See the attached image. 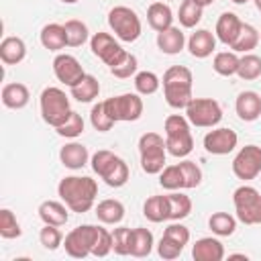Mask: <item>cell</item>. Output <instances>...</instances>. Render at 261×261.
Masks as SVG:
<instances>
[{
    "mask_svg": "<svg viewBox=\"0 0 261 261\" xmlns=\"http://www.w3.org/2000/svg\"><path fill=\"white\" fill-rule=\"evenodd\" d=\"M165 149L173 157H186L194 149V137L190 130V120L181 114H169L163 122Z\"/></svg>",
    "mask_w": 261,
    "mask_h": 261,
    "instance_id": "3957f363",
    "label": "cell"
},
{
    "mask_svg": "<svg viewBox=\"0 0 261 261\" xmlns=\"http://www.w3.org/2000/svg\"><path fill=\"white\" fill-rule=\"evenodd\" d=\"M241 27H243V20L234 12H222L216 20V39L224 43L226 47H230L234 39L239 37Z\"/></svg>",
    "mask_w": 261,
    "mask_h": 261,
    "instance_id": "d6986e66",
    "label": "cell"
},
{
    "mask_svg": "<svg viewBox=\"0 0 261 261\" xmlns=\"http://www.w3.org/2000/svg\"><path fill=\"white\" fill-rule=\"evenodd\" d=\"M53 73H55V77L61 82V84H65V86H75L84 75H86V71H84V67L80 65V61L73 57V55H69V53H59V55H55V59H53Z\"/></svg>",
    "mask_w": 261,
    "mask_h": 261,
    "instance_id": "5bb4252c",
    "label": "cell"
},
{
    "mask_svg": "<svg viewBox=\"0 0 261 261\" xmlns=\"http://www.w3.org/2000/svg\"><path fill=\"white\" fill-rule=\"evenodd\" d=\"M261 41V33L253 27V24H247L243 22L241 31H239V37L234 39V43L230 45V49L234 53H251Z\"/></svg>",
    "mask_w": 261,
    "mask_h": 261,
    "instance_id": "f1b7e54d",
    "label": "cell"
},
{
    "mask_svg": "<svg viewBox=\"0 0 261 261\" xmlns=\"http://www.w3.org/2000/svg\"><path fill=\"white\" fill-rule=\"evenodd\" d=\"M137 67H139L137 57H135L133 53H126V55H124V59H122L118 65L110 67V73H112L114 77L126 80V77H130V75H135V73H137Z\"/></svg>",
    "mask_w": 261,
    "mask_h": 261,
    "instance_id": "bcb514c9",
    "label": "cell"
},
{
    "mask_svg": "<svg viewBox=\"0 0 261 261\" xmlns=\"http://www.w3.org/2000/svg\"><path fill=\"white\" fill-rule=\"evenodd\" d=\"M169 200V220H184L192 212V200L181 192L167 194Z\"/></svg>",
    "mask_w": 261,
    "mask_h": 261,
    "instance_id": "d590c367",
    "label": "cell"
},
{
    "mask_svg": "<svg viewBox=\"0 0 261 261\" xmlns=\"http://www.w3.org/2000/svg\"><path fill=\"white\" fill-rule=\"evenodd\" d=\"M237 218L243 224H261V194L253 186H239L232 194Z\"/></svg>",
    "mask_w": 261,
    "mask_h": 261,
    "instance_id": "ba28073f",
    "label": "cell"
},
{
    "mask_svg": "<svg viewBox=\"0 0 261 261\" xmlns=\"http://www.w3.org/2000/svg\"><path fill=\"white\" fill-rule=\"evenodd\" d=\"M39 108H41V118L49 126H53V128L61 126L69 118V114L73 112L71 106H69V98L65 96V92L61 88H55V86H49V88H45L41 92V96H39Z\"/></svg>",
    "mask_w": 261,
    "mask_h": 261,
    "instance_id": "5b68a950",
    "label": "cell"
},
{
    "mask_svg": "<svg viewBox=\"0 0 261 261\" xmlns=\"http://www.w3.org/2000/svg\"><path fill=\"white\" fill-rule=\"evenodd\" d=\"M230 2H234V4H247V2H251V0H230Z\"/></svg>",
    "mask_w": 261,
    "mask_h": 261,
    "instance_id": "f5cc1de1",
    "label": "cell"
},
{
    "mask_svg": "<svg viewBox=\"0 0 261 261\" xmlns=\"http://www.w3.org/2000/svg\"><path fill=\"white\" fill-rule=\"evenodd\" d=\"M41 45L49 51H61L63 47H67V37H65V27L59 22H49L41 29Z\"/></svg>",
    "mask_w": 261,
    "mask_h": 261,
    "instance_id": "484cf974",
    "label": "cell"
},
{
    "mask_svg": "<svg viewBox=\"0 0 261 261\" xmlns=\"http://www.w3.org/2000/svg\"><path fill=\"white\" fill-rule=\"evenodd\" d=\"M130 230L128 226H118L112 232V251L116 255H130Z\"/></svg>",
    "mask_w": 261,
    "mask_h": 261,
    "instance_id": "f6af8a7d",
    "label": "cell"
},
{
    "mask_svg": "<svg viewBox=\"0 0 261 261\" xmlns=\"http://www.w3.org/2000/svg\"><path fill=\"white\" fill-rule=\"evenodd\" d=\"M39 241H41V245H43L47 251H55V249H59V247L63 245V234H61L59 226H55V224H45V226L41 228V232H39Z\"/></svg>",
    "mask_w": 261,
    "mask_h": 261,
    "instance_id": "7bdbcfd3",
    "label": "cell"
},
{
    "mask_svg": "<svg viewBox=\"0 0 261 261\" xmlns=\"http://www.w3.org/2000/svg\"><path fill=\"white\" fill-rule=\"evenodd\" d=\"M192 257L196 261H222L224 259V247L214 237H202L194 243Z\"/></svg>",
    "mask_w": 261,
    "mask_h": 261,
    "instance_id": "e0dca14e",
    "label": "cell"
},
{
    "mask_svg": "<svg viewBox=\"0 0 261 261\" xmlns=\"http://www.w3.org/2000/svg\"><path fill=\"white\" fill-rule=\"evenodd\" d=\"M228 259H245L247 261V255L245 253H232V255H228Z\"/></svg>",
    "mask_w": 261,
    "mask_h": 261,
    "instance_id": "f907efd6",
    "label": "cell"
},
{
    "mask_svg": "<svg viewBox=\"0 0 261 261\" xmlns=\"http://www.w3.org/2000/svg\"><path fill=\"white\" fill-rule=\"evenodd\" d=\"M143 214L151 222L169 220V200L167 196H151L143 204Z\"/></svg>",
    "mask_w": 261,
    "mask_h": 261,
    "instance_id": "83f0119b",
    "label": "cell"
},
{
    "mask_svg": "<svg viewBox=\"0 0 261 261\" xmlns=\"http://www.w3.org/2000/svg\"><path fill=\"white\" fill-rule=\"evenodd\" d=\"M90 122H92V126H94L98 133H108V130L114 126V120L110 118V114H108L106 108H104V102H98V104L92 106Z\"/></svg>",
    "mask_w": 261,
    "mask_h": 261,
    "instance_id": "60d3db41",
    "label": "cell"
},
{
    "mask_svg": "<svg viewBox=\"0 0 261 261\" xmlns=\"http://www.w3.org/2000/svg\"><path fill=\"white\" fill-rule=\"evenodd\" d=\"M59 159H61L63 167H67V169H82L88 163L90 153H88V147L82 143H67L61 147Z\"/></svg>",
    "mask_w": 261,
    "mask_h": 261,
    "instance_id": "603a6c76",
    "label": "cell"
},
{
    "mask_svg": "<svg viewBox=\"0 0 261 261\" xmlns=\"http://www.w3.org/2000/svg\"><path fill=\"white\" fill-rule=\"evenodd\" d=\"M239 55L234 51H220L214 55V61H212V69L222 75V77H230V75H237V69H239Z\"/></svg>",
    "mask_w": 261,
    "mask_h": 261,
    "instance_id": "1f68e13d",
    "label": "cell"
},
{
    "mask_svg": "<svg viewBox=\"0 0 261 261\" xmlns=\"http://www.w3.org/2000/svg\"><path fill=\"white\" fill-rule=\"evenodd\" d=\"M239 143V135L232 128L220 126L204 135V149L212 155H228Z\"/></svg>",
    "mask_w": 261,
    "mask_h": 261,
    "instance_id": "9a60e30c",
    "label": "cell"
},
{
    "mask_svg": "<svg viewBox=\"0 0 261 261\" xmlns=\"http://www.w3.org/2000/svg\"><path fill=\"white\" fill-rule=\"evenodd\" d=\"M69 92H71V98H75L77 102H92L94 98H98V94H100V84H98V80L94 77V75H90V73H86L75 86H71L69 88Z\"/></svg>",
    "mask_w": 261,
    "mask_h": 261,
    "instance_id": "f546056e",
    "label": "cell"
},
{
    "mask_svg": "<svg viewBox=\"0 0 261 261\" xmlns=\"http://www.w3.org/2000/svg\"><path fill=\"white\" fill-rule=\"evenodd\" d=\"M90 163H92L94 173H98L104 179V184L110 188H122L128 181V165L124 163V159H120L108 149L96 151Z\"/></svg>",
    "mask_w": 261,
    "mask_h": 261,
    "instance_id": "277c9868",
    "label": "cell"
},
{
    "mask_svg": "<svg viewBox=\"0 0 261 261\" xmlns=\"http://www.w3.org/2000/svg\"><path fill=\"white\" fill-rule=\"evenodd\" d=\"M165 237H169V239H173L175 243H179L181 247H186L188 243H190V230H188V226H184L179 220H173L167 228H165V232H163Z\"/></svg>",
    "mask_w": 261,
    "mask_h": 261,
    "instance_id": "681fc988",
    "label": "cell"
},
{
    "mask_svg": "<svg viewBox=\"0 0 261 261\" xmlns=\"http://www.w3.org/2000/svg\"><path fill=\"white\" fill-rule=\"evenodd\" d=\"M196 2H198L200 6H204V8H206V6H210V4L214 2V0H196Z\"/></svg>",
    "mask_w": 261,
    "mask_h": 261,
    "instance_id": "816d5d0a",
    "label": "cell"
},
{
    "mask_svg": "<svg viewBox=\"0 0 261 261\" xmlns=\"http://www.w3.org/2000/svg\"><path fill=\"white\" fill-rule=\"evenodd\" d=\"M237 75L245 82H253L261 77V57L255 53H243V57L239 59Z\"/></svg>",
    "mask_w": 261,
    "mask_h": 261,
    "instance_id": "e575fe53",
    "label": "cell"
},
{
    "mask_svg": "<svg viewBox=\"0 0 261 261\" xmlns=\"http://www.w3.org/2000/svg\"><path fill=\"white\" fill-rule=\"evenodd\" d=\"M208 226L216 237H230L237 230V218L228 212H214L208 218Z\"/></svg>",
    "mask_w": 261,
    "mask_h": 261,
    "instance_id": "836d02e7",
    "label": "cell"
},
{
    "mask_svg": "<svg viewBox=\"0 0 261 261\" xmlns=\"http://www.w3.org/2000/svg\"><path fill=\"white\" fill-rule=\"evenodd\" d=\"M67 204L65 202H57V200H45L39 206V218L45 224H55V226H63L69 220V212H67Z\"/></svg>",
    "mask_w": 261,
    "mask_h": 261,
    "instance_id": "44dd1931",
    "label": "cell"
},
{
    "mask_svg": "<svg viewBox=\"0 0 261 261\" xmlns=\"http://www.w3.org/2000/svg\"><path fill=\"white\" fill-rule=\"evenodd\" d=\"M22 234V228L14 216L12 210L2 208L0 210V237L2 239H18Z\"/></svg>",
    "mask_w": 261,
    "mask_h": 261,
    "instance_id": "ab89813d",
    "label": "cell"
},
{
    "mask_svg": "<svg viewBox=\"0 0 261 261\" xmlns=\"http://www.w3.org/2000/svg\"><path fill=\"white\" fill-rule=\"evenodd\" d=\"M153 251V232L139 226L130 230V255L133 257H147Z\"/></svg>",
    "mask_w": 261,
    "mask_h": 261,
    "instance_id": "4dcf8cb0",
    "label": "cell"
},
{
    "mask_svg": "<svg viewBox=\"0 0 261 261\" xmlns=\"http://www.w3.org/2000/svg\"><path fill=\"white\" fill-rule=\"evenodd\" d=\"M181 251H184V247L179 245V243H175L173 239H169V237H161V241H159V245H157V253H159V257L161 259H167V261H171V259H177L179 255H181Z\"/></svg>",
    "mask_w": 261,
    "mask_h": 261,
    "instance_id": "7dc6e473",
    "label": "cell"
},
{
    "mask_svg": "<svg viewBox=\"0 0 261 261\" xmlns=\"http://www.w3.org/2000/svg\"><path fill=\"white\" fill-rule=\"evenodd\" d=\"M0 98H2V104L10 110H20L29 104L31 100V92L24 84L20 82H12V84H6L0 92Z\"/></svg>",
    "mask_w": 261,
    "mask_h": 261,
    "instance_id": "ffe728a7",
    "label": "cell"
},
{
    "mask_svg": "<svg viewBox=\"0 0 261 261\" xmlns=\"http://www.w3.org/2000/svg\"><path fill=\"white\" fill-rule=\"evenodd\" d=\"M232 173L243 181L255 179L261 173V147L245 145L232 159Z\"/></svg>",
    "mask_w": 261,
    "mask_h": 261,
    "instance_id": "4fadbf2b",
    "label": "cell"
},
{
    "mask_svg": "<svg viewBox=\"0 0 261 261\" xmlns=\"http://www.w3.org/2000/svg\"><path fill=\"white\" fill-rule=\"evenodd\" d=\"M108 27L124 43H135L141 37V31H143L139 14L133 8H128V6H114V8H110V12H108Z\"/></svg>",
    "mask_w": 261,
    "mask_h": 261,
    "instance_id": "52a82bcc",
    "label": "cell"
},
{
    "mask_svg": "<svg viewBox=\"0 0 261 261\" xmlns=\"http://www.w3.org/2000/svg\"><path fill=\"white\" fill-rule=\"evenodd\" d=\"M159 184L163 190H169V192H177V190H184V175H181V169L179 165H165L159 173Z\"/></svg>",
    "mask_w": 261,
    "mask_h": 261,
    "instance_id": "74e56055",
    "label": "cell"
},
{
    "mask_svg": "<svg viewBox=\"0 0 261 261\" xmlns=\"http://www.w3.org/2000/svg\"><path fill=\"white\" fill-rule=\"evenodd\" d=\"M188 49H190L192 57H196V59H206V57L212 55V51L216 49V37H214L208 29H198L196 33L190 35V39H188Z\"/></svg>",
    "mask_w": 261,
    "mask_h": 261,
    "instance_id": "ac0fdd59",
    "label": "cell"
},
{
    "mask_svg": "<svg viewBox=\"0 0 261 261\" xmlns=\"http://www.w3.org/2000/svg\"><path fill=\"white\" fill-rule=\"evenodd\" d=\"M110 251H112V232L100 226L96 243H94V249H92V255L94 257H106Z\"/></svg>",
    "mask_w": 261,
    "mask_h": 261,
    "instance_id": "c3c4849f",
    "label": "cell"
},
{
    "mask_svg": "<svg viewBox=\"0 0 261 261\" xmlns=\"http://www.w3.org/2000/svg\"><path fill=\"white\" fill-rule=\"evenodd\" d=\"M98 230H100V226H94V224H82V226L71 228L63 239L65 253L73 259H84V257L92 255Z\"/></svg>",
    "mask_w": 261,
    "mask_h": 261,
    "instance_id": "8fae6325",
    "label": "cell"
},
{
    "mask_svg": "<svg viewBox=\"0 0 261 261\" xmlns=\"http://www.w3.org/2000/svg\"><path fill=\"white\" fill-rule=\"evenodd\" d=\"M96 218L102 224H118L124 218V206L120 200L114 198H106L102 202H98L96 206Z\"/></svg>",
    "mask_w": 261,
    "mask_h": 261,
    "instance_id": "4316f807",
    "label": "cell"
},
{
    "mask_svg": "<svg viewBox=\"0 0 261 261\" xmlns=\"http://www.w3.org/2000/svg\"><path fill=\"white\" fill-rule=\"evenodd\" d=\"M253 2H255V6H257V10L261 12V0H253Z\"/></svg>",
    "mask_w": 261,
    "mask_h": 261,
    "instance_id": "db71d44e",
    "label": "cell"
},
{
    "mask_svg": "<svg viewBox=\"0 0 261 261\" xmlns=\"http://www.w3.org/2000/svg\"><path fill=\"white\" fill-rule=\"evenodd\" d=\"M186 45V35L179 27H169L161 33H157V47L165 55H177Z\"/></svg>",
    "mask_w": 261,
    "mask_h": 261,
    "instance_id": "7402d4cb",
    "label": "cell"
},
{
    "mask_svg": "<svg viewBox=\"0 0 261 261\" xmlns=\"http://www.w3.org/2000/svg\"><path fill=\"white\" fill-rule=\"evenodd\" d=\"M90 49H92V53H94L100 61H104L108 67L118 65V63L124 59V55L128 53L126 49H122V45H120L110 33H102V31H98V33H94V35L90 37Z\"/></svg>",
    "mask_w": 261,
    "mask_h": 261,
    "instance_id": "7c38bea8",
    "label": "cell"
},
{
    "mask_svg": "<svg viewBox=\"0 0 261 261\" xmlns=\"http://www.w3.org/2000/svg\"><path fill=\"white\" fill-rule=\"evenodd\" d=\"M27 57V45L20 37H4L0 43V59L6 65H16Z\"/></svg>",
    "mask_w": 261,
    "mask_h": 261,
    "instance_id": "cb8c5ba5",
    "label": "cell"
},
{
    "mask_svg": "<svg viewBox=\"0 0 261 261\" xmlns=\"http://www.w3.org/2000/svg\"><path fill=\"white\" fill-rule=\"evenodd\" d=\"M55 130H57L59 137H65V139H75V137H80V135L84 133V118H82V114H77V112L73 110V112L69 114V118H67L61 126H57Z\"/></svg>",
    "mask_w": 261,
    "mask_h": 261,
    "instance_id": "b9f144b4",
    "label": "cell"
},
{
    "mask_svg": "<svg viewBox=\"0 0 261 261\" xmlns=\"http://www.w3.org/2000/svg\"><path fill=\"white\" fill-rule=\"evenodd\" d=\"M202 12H204V6H200L196 0H184L177 10L179 24L184 29H194L202 20Z\"/></svg>",
    "mask_w": 261,
    "mask_h": 261,
    "instance_id": "d6a6232c",
    "label": "cell"
},
{
    "mask_svg": "<svg viewBox=\"0 0 261 261\" xmlns=\"http://www.w3.org/2000/svg\"><path fill=\"white\" fill-rule=\"evenodd\" d=\"M147 22L153 31L161 33V31L173 27V12L165 2H153L147 8Z\"/></svg>",
    "mask_w": 261,
    "mask_h": 261,
    "instance_id": "d4e9b609",
    "label": "cell"
},
{
    "mask_svg": "<svg viewBox=\"0 0 261 261\" xmlns=\"http://www.w3.org/2000/svg\"><path fill=\"white\" fill-rule=\"evenodd\" d=\"M234 110L239 114L241 120L245 122H253L261 116V96L253 90H245L237 96L234 100Z\"/></svg>",
    "mask_w": 261,
    "mask_h": 261,
    "instance_id": "2e32d148",
    "label": "cell"
},
{
    "mask_svg": "<svg viewBox=\"0 0 261 261\" xmlns=\"http://www.w3.org/2000/svg\"><path fill=\"white\" fill-rule=\"evenodd\" d=\"M161 80L157 77V73L153 71H137L135 73V90L141 96H151L159 90Z\"/></svg>",
    "mask_w": 261,
    "mask_h": 261,
    "instance_id": "f35d334b",
    "label": "cell"
},
{
    "mask_svg": "<svg viewBox=\"0 0 261 261\" xmlns=\"http://www.w3.org/2000/svg\"><path fill=\"white\" fill-rule=\"evenodd\" d=\"M139 155H141V169L149 175L161 173L165 167V141L157 133H145L139 139Z\"/></svg>",
    "mask_w": 261,
    "mask_h": 261,
    "instance_id": "8992f818",
    "label": "cell"
},
{
    "mask_svg": "<svg viewBox=\"0 0 261 261\" xmlns=\"http://www.w3.org/2000/svg\"><path fill=\"white\" fill-rule=\"evenodd\" d=\"M194 75L186 65H171L163 73V96L171 108H186L192 96Z\"/></svg>",
    "mask_w": 261,
    "mask_h": 261,
    "instance_id": "7a4b0ae2",
    "label": "cell"
},
{
    "mask_svg": "<svg viewBox=\"0 0 261 261\" xmlns=\"http://www.w3.org/2000/svg\"><path fill=\"white\" fill-rule=\"evenodd\" d=\"M63 27H65V37H67V47H82L90 39L88 27L77 18L67 20Z\"/></svg>",
    "mask_w": 261,
    "mask_h": 261,
    "instance_id": "8d00e7d4",
    "label": "cell"
},
{
    "mask_svg": "<svg viewBox=\"0 0 261 261\" xmlns=\"http://www.w3.org/2000/svg\"><path fill=\"white\" fill-rule=\"evenodd\" d=\"M57 194H59L61 202H65L71 212L84 214V212L92 210V206L96 202L98 184H96V179H92L88 175H67L59 181Z\"/></svg>",
    "mask_w": 261,
    "mask_h": 261,
    "instance_id": "6da1fadb",
    "label": "cell"
},
{
    "mask_svg": "<svg viewBox=\"0 0 261 261\" xmlns=\"http://www.w3.org/2000/svg\"><path fill=\"white\" fill-rule=\"evenodd\" d=\"M61 2H63V4H75L77 0H61Z\"/></svg>",
    "mask_w": 261,
    "mask_h": 261,
    "instance_id": "11a10c76",
    "label": "cell"
},
{
    "mask_svg": "<svg viewBox=\"0 0 261 261\" xmlns=\"http://www.w3.org/2000/svg\"><path fill=\"white\" fill-rule=\"evenodd\" d=\"M177 165H179V169H181V175H184V186H186L188 190L198 188V186L202 184V169H200V167H198L194 161L186 159V161H179Z\"/></svg>",
    "mask_w": 261,
    "mask_h": 261,
    "instance_id": "ee69618b",
    "label": "cell"
},
{
    "mask_svg": "<svg viewBox=\"0 0 261 261\" xmlns=\"http://www.w3.org/2000/svg\"><path fill=\"white\" fill-rule=\"evenodd\" d=\"M186 118L200 128H212L222 120V108L214 98H192L186 106Z\"/></svg>",
    "mask_w": 261,
    "mask_h": 261,
    "instance_id": "9c48e42d",
    "label": "cell"
},
{
    "mask_svg": "<svg viewBox=\"0 0 261 261\" xmlns=\"http://www.w3.org/2000/svg\"><path fill=\"white\" fill-rule=\"evenodd\" d=\"M104 108L114 122H133L143 114V98L139 94H120L104 100Z\"/></svg>",
    "mask_w": 261,
    "mask_h": 261,
    "instance_id": "30bf717a",
    "label": "cell"
}]
</instances>
